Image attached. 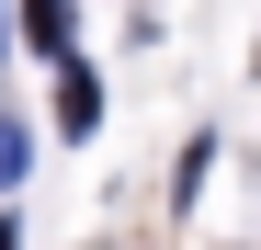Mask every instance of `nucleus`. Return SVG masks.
Masks as SVG:
<instances>
[{
	"label": "nucleus",
	"mask_w": 261,
	"mask_h": 250,
	"mask_svg": "<svg viewBox=\"0 0 261 250\" xmlns=\"http://www.w3.org/2000/svg\"><path fill=\"white\" fill-rule=\"evenodd\" d=\"M23 159H34V137H23V125H12V114H0V182H12V171H23Z\"/></svg>",
	"instance_id": "3"
},
{
	"label": "nucleus",
	"mask_w": 261,
	"mask_h": 250,
	"mask_svg": "<svg viewBox=\"0 0 261 250\" xmlns=\"http://www.w3.org/2000/svg\"><path fill=\"white\" fill-rule=\"evenodd\" d=\"M23 34L34 46H68V0H23Z\"/></svg>",
	"instance_id": "1"
},
{
	"label": "nucleus",
	"mask_w": 261,
	"mask_h": 250,
	"mask_svg": "<svg viewBox=\"0 0 261 250\" xmlns=\"http://www.w3.org/2000/svg\"><path fill=\"white\" fill-rule=\"evenodd\" d=\"M57 114H68V125H91V114H102V80H91V68H68V91H57Z\"/></svg>",
	"instance_id": "2"
}]
</instances>
